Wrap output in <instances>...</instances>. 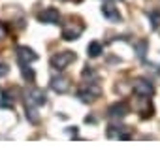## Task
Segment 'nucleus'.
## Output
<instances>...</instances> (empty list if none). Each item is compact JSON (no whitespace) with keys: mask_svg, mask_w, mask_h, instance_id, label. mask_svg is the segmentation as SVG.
I'll use <instances>...</instances> for the list:
<instances>
[{"mask_svg":"<svg viewBox=\"0 0 160 160\" xmlns=\"http://www.w3.org/2000/svg\"><path fill=\"white\" fill-rule=\"evenodd\" d=\"M75 60V55L72 53V51H62V53H58V55H55L53 58H51V64L57 68V70H64L70 62H73Z\"/></svg>","mask_w":160,"mask_h":160,"instance_id":"f257e3e1","label":"nucleus"},{"mask_svg":"<svg viewBox=\"0 0 160 160\" xmlns=\"http://www.w3.org/2000/svg\"><path fill=\"white\" fill-rule=\"evenodd\" d=\"M45 104V92L42 89H30L27 92V106H42Z\"/></svg>","mask_w":160,"mask_h":160,"instance_id":"f03ea898","label":"nucleus"},{"mask_svg":"<svg viewBox=\"0 0 160 160\" xmlns=\"http://www.w3.org/2000/svg\"><path fill=\"white\" fill-rule=\"evenodd\" d=\"M152 91H154L152 85L149 81H145V79H138L134 83V92L139 94V96H149V94H152Z\"/></svg>","mask_w":160,"mask_h":160,"instance_id":"7ed1b4c3","label":"nucleus"},{"mask_svg":"<svg viewBox=\"0 0 160 160\" xmlns=\"http://www.w3.org/2000/svg\"><path fill=\"white\" fill-rule=\"evenodd\" d=\"M100 94V87L98 85H94V83H89L81 92H79V96H81V100H85V102H91V100H94L96 96Z\"/></svg>","mask_w":160,"mask_h":160,"instance_id":"20e7f679","label":"nucleus"},{"mask_svg":"<svg viewBox=\"0 0 160 160\" xmlns=\"http://www.w3.org/2000/svg\"><path fill=\"white\" fill-rule=\"evenodd\" d=\"M58 10H55V8H45L40 15H38V19L40 21H43V23H57L58 21Z\"/></svg>","mask_w":160,"mask_h":160,"instance_id":"39448f33","label":"nucleus"},{"mask_svg":"<svg viewBox=\"0 0 160 160\" xmlns=\"http://www.w3.org/2000/svg\"><path fill=\"white\" fill-rule=\"evenodd\" d=\"M83 32V27L81 25H68L64 30H62V38L64 40H75V38H79V34Z\"/></svg>","mask_w":160,"mask_h":160,"instance_id":"423d86ee","label":"nucleus"},{"mask_svg":"<svg viewBox=\"0 0 160 160\" xmlns=\"http://www.w3.org/2000/svg\"><path fill=\"white\" fill-rule=\"evenodd\" d=\"M51 87H53L55 92H60L62 94V92H66L70 89V81H68L66 77H55L53 81H51Z\"/></svg>","mask_w":160,"mask_h":160,"instance_id":"0eeeda50","label":"nucleus"},{"mask_svg":"<svg viewBox=\"0 0 160 160\" xmlns=\"http://www.w3.org/2000/svg\"><path fill=\"white\" fill-rule=\"evenodd\" d=\"M17 57H19V60H21L23 64L36 60V53H34L32 49H28V47H19V49H17Z\"/></svg>","mask_w":160,"mask_h":160,"instance_id":"6e6552de","label":"nucleus"},{"mask_svg":"<svg viewBox=\"0 0 160 160\" xmlns=\"http://www.w3.org/2000/svg\"><path fill=\"white\" fill-rule=\"evenodd\" d=\"M126 113H128V108H126V104H122V102H121V104H115V106L109 108V115L115 117V119H117V117H124Z\"/></svg>","mask_w":160,"mask_h":160,"instance_id":"1a4fd4ad","label":"nucleus"},{"mask_svg":"<svg viewBox=\"0 0 160 160\" xmlns=\"http://www.w3.org/2000/svg\"><path fill=\"white\" fill-rule=\"evenodd\" d=\"M102 12H104V15L109 19V21H119L121 19V15H119V12L111 6V4H106L104 8H102Z\"/></svg>","mask_w":160,"mask_h":160,"instance_id":"9d476101","label":"nucleus"},{"mask_svg":"<svg viewBox=\"0 0 160 160\" xmlns=\"http://www.w3.org/2000/svg\"><path fill=\"white\" fill-rule=\"evenodd\" d=\"M13 104H15V100L12 98V94L10 92H4L2 94V100H0V108H13Z\"/></svg>","mask_w":160,"mask_h":160,"instance_id":"9b49d317","label":"nucleus"},{"mask_svg":"<svg viewBox=\"0 0 160 160\" xmlns=\"http://www.w3.org/2000/svg\"><path fill=\"white\" fill-rule=\"evenodd\" d=\"M100 53H102V45H100L98 42H92V43L89 45V55H91V57H98Z\"/></svg>","mask_w":160,"mask_h":160,"instance_id":"f8f14e48","label":"nucleus"},{"mask_svg":"<svg viewBox=\"0 0 160 160\" xmlns=\"http://www.w3.org/2000/svg\"><path fill=\"white\" fill-rule=\"evenodd\" d=\"M27 68H28V66L25 64V66H23V75H25L27 79H30V81H32V79H34V72H32V70H27Z\"/></svg>","mask_w":160,"mask_h":160,"instance_id":"ddd939ff","label":"nucleus"},{"mask_svg":"<svg viewBox=\"0 0 160 160\" xmlns=\"http://www.w3.org/2000/svg\"><path fill=\"white\" fill-rule=\"evenodd\" d=\"M136 47H138V57H143V55H145V47H147V43L141 42V43H138Z\"/></svg>","mask_w":160,"mask_h":160,"instance_id":"4468645a","label":"nucleus"},{"mask_svg":"<svg viewBox=\"0 0 160 160\" xmlns=\"http://www.w3.org/2000/svg\"><path fill=\"white\" fill-rule=\"evenodd\" d=\"M8 72H10V70H8V66H6V64H0V77H4Z\"/></svg>","mask_w":160,"mask_h":160,"instance_id":"2eb2a0df","label":"nucleus"}]
</instances>
